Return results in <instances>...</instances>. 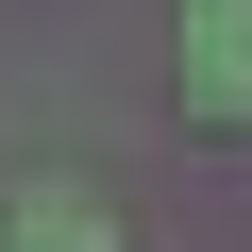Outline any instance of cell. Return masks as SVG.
<instances>
[{"instance_id":"obj_1","label":"cell","mask_w":252,"mask_h":252,"mask_svg":"<svg viewBox=\"0 0 252 252\" xmlns=\"http://www.w3.org/2000/svg\"><path fill=\"white\" fill-rule=\"evenodd\" d=\"M185 101L252 118V0H185Z\"/></svg>"},{"instance_id":"obj_2","label":"cell","mask_w":252,"mask_h":252,"mask_svg":"<svg viewBox=\"0 0 252 252\" xmlns=\"http://www.w3.org/2000/svg\"><path fill=\"white\" fill-rule=\"evenodd\" d=\"M0 252H118V235H101L84 185H17V202H0Z\"/></svg>"}]
</instances>
